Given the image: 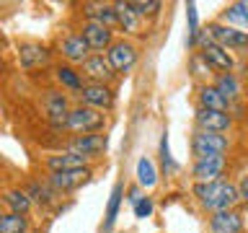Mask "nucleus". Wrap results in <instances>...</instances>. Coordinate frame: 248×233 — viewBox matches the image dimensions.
I'll return each instance as SVG.
<instances>
[{
  "label": "nucleus",
  "instance_id": "f257e3e1",
  "mask_svg": "<svg viewBox=\"0 0 248 233\" xmlns=\"http://www.w3.org/2000/svg\"><path fill=\"white\" fill-rule=\"evenodd\" d=\"M194 197L199 200V205L209 210V213H222V210H232V205L240 200L238 197V186L225 179L217 182H207V184H194Z\"/></svg>",
  "mask_w": 248,
  "mask_h": 233
},
{
  "label": "nucleus",
  "instance_id": "f03ea898",
  "mask_svg": "<svg viewBox=\"0 0 248 233\" xmlns=\"http://www.w3.org/2000/svg\"><path fill=\"white\" fill-rule=\"evenodd\" d=\"M106 124V116L104 112L98 109H91V106H73L65 119V130L75 132V135H96V132L104 130Z\"/></svg>",
  "mask_w": 248,
  "mask_h": 233
},
{
  "label": "nucleus",
  "instance_id": "7ed1b4c3",
  "mask_svg": "<svg viewBox=\"0 0 248 233\" xmlns=\"http://www.w3.org/2000/svg\"><path fill=\"white\" fill-rule=\"evenodd\" d=\"M228 150V137L220 135V132H204L197 130L191 137V155L194 161L199 158H217V155H225Z\"/></svg>",
  "mask_w": 248,
  "mask_h": 233
},
{
  "label": "nucleus",
  "instance_id": "20e7f679",
  "mask_svg": "<svg viewBox=\"0 0 248 233\" xmlns=\"http://www.w3.org/2000/svg\"><path fill=\"white\" fill-rule=\"evenodd\" d=\"M57 52L62 54V60H65L67 65H83V62L91 57V47L80 36V31H73V34H67L65 39H60Z\"/></svg>",
  "mask_w": 248,
  "mask_h": 233
},
{
  "label": "nucleus",
  "instance_id": "39448f33",
  "mask_svg": "<svg viewBox=\"0 0 248 233\" xmlns=\"http://www.w3.org/2000/svg\"><path fill=\"white\" fill-rule=\"evenodd\" d=\"M106 60H108V65L114 67V73H129L137 62V50H135V44L119 39V42H114L106 50Z\"/></svg>",
  "mask_w": 248,
  "mask_h": 233
},
{
  "label": "nucleus",
  "instance_id": "423d86ee",
  "mask_svg": "<svg viewBox=\"0 0 248 233\" xmlns=\"http://www.w3.org/2000/svg\"><path fill=\"white\" fill-rule=\"evenodd\" d=\"M207 31H209V36H212V42L225 47V50H246L248 47V31L230 29V26H225V23H209Z\"/></svg>",
  "mask_w": 248,
  "mask_h": 233
},
{
  "label": "nucleus",
  "instance_id": "0eeeda50",
  "mask_svg": "<svg viewBox=\"0 0 248 233\" xmlns=\"http://www.w3.org/2000/svg\"><path fill=\"white\" fill-rule=\"evenodd\" d=\"M67 153L83 155V158H98L101 153L106 150V135H75L65 148Z\"/></svg>",
  "mask_w": 248,
  "mask_h": 233
},
{
  "label": "nucleus",
  "instance_id": "6e6552de",
  "mask_svg": "<svg viewBox=\"0 0 248 233\" xmlns=\"http://www.w3.org/2000/svg\"><path fill=\"white\" fill-rule=\"evenodd\" d=\"M80 75L88 78V83H104L108 85V81H114V67L108 65L106 54H91L88 60L80 65Z\"/></svg>",
  "mask_w": 248,
  "mask_h": 233
},
{
  "label": "nucleus",
  "instance_id": "1a4fd4ad",
  "mask_svg": "<svg viewBox=\"0 0 248 233\" xmlns=\"http://www.w3.org/2000/svg\"><path fill=\"white\" fill-rule=\"evenodd\" d=\"M78 96H80L83 106L98 109V112L111 109V104H114V91L108 88V85H104V83H85Z\"/></svg>",
  "mask_w": 248,
  "mask_h": 233
},
{
  "label": "nucleus",
  "instance_id": "9d476101",
  "mask_svg": "<svg viewBox=\"0 0 248 233\" xmlns=\"http://www.w3.org/2000/svg\"><path fill=\"white\" fill-rule=\"evenodd\" d=\"M80 36L88 42L91 50H96V54L114 44V31L108 26H104V23H96V21H85L80 26Z\"/></svg>",
  "mask_w": 248,
  "mask_h": 233
},
{
  "label": "nucleus",
  "instance_id": "9b49d317",
  "mask_svg": "<svg viewBox=\"0 0 248 233\" xmlns=\"http://www.w3.org/2000/svg\"><path fill=\"white\" fill-rule=\"evenodd\" d=\"M91 176V168H78V171H62V174H49L46 176V182H49V186L57 194H65V192H73L78 189L80 184L88 182Z\"/></svg>",
  "mask_w": 248,
  "mask_h": 233
},
{
  "label": "nucleus",
  "instance_id": "f8f14e48",
  "mask_svg": "<svg viewBox=\"0 0 248 233\" xmlns=\"http://www.w3.org/2000/svg\"><path fill=\"white\" fill-rule=\"evenodd\" d=\"M225 171V155H217V158H199L194 161L191 166V176L197 184H207V182H217Z\"/></svg>",
  "mask_w": 248,
  "mask_h": 233
},
{
  "label": "nucleus",
  "instance_id": "ddd939ff",
  "mask_svg": "<svg viewBox=\"0 0 248 233\" xmlns=\"http://www.w3.org/2000/svg\"><path fill=\"white\" fill-rule=\"evenodd\" d=\"M42 104H44V112H46V116H49V122L54 124V127L65 130V119L70 114L65 93H62V91H46V96H44Z\"/></svg>",
  "mask_w": 248,
  "mask_h": 233
},
{
  "label": "nucleus",
  "instance_id": "4468645a",
  "mask_svg": "<svg viewBox=\"0 0 248 233\" xmlns=\"http://www.w3.org/2000/svg\"><path fill=\"white\" fill-rule=\"evenodd\" d=\"M232 124V116L228 112H212V109H197V127L204 132H228Z\"/></svg>",
  "mask_w": 248,
  "mask_h": 233
},
{
  "label": "nucleus",
  "instance_id": "2eb2a0df",
  "mask_svg": "<svg viewBox=\"0 0 248 233\" xmlns=\"http://www.w3.org/2000/svg\"><path fill=\"white\" fill-rule=\"evenodd\" d=\"M44 166L49 168V174H62V171H78V168H88V158L75 153H54L44 161Z\"/></svg>",
  "mask_w": 248,
  "mask_h": 233
},
{
  "label": "nucleus",
  "instance_id": "dca6fc26",
  "mask_svg": "<svg viewBox=\"0 0 248 233\" xmlns=\"http://www.w3.org/2000/svg\"><path fill=\"white\" fill-rule=\"evenodd\" d=\"M199 57L207 62L209 70L230 73V67H232V57L228 54V50H225V47H220V44H207V47H202Z\"/></svg>",
  "mask_w": 248,
  "mask_h": 233
},
{
  "label": "nucleus",
  "instance_id": "f3484780",
  "mask_svg": "<svg viewBox=\"0 0 248 233\" xmlns=\"http://www.w3.org/2000/svg\"><path fill=\"white\" fill-rule=\"evenodd\" d=\"M209 231L212 233H240L243 231V217L235 210H222L209 217Z\"/></svg>",
  "mask_w": 248,
  "mask_h": 233
},
{
  "label": "nucleus",
  "instance_id": "a211bd4d",
  "mask_svg": "<svg viewBox=\"0 0 248 233\" xmlns=\"http://www.w3.org/2000/svg\"><path fill=\"white\" fill-rule=\"evenodd\" d=\"M83 13H85L88 21L104 23V26H108V29H114V23H119V18H116V8L108 5V3H85Z\"/></svg>",
  "mask_w": 248,
  "mask_h": 233
},
{
  "label": "nucleus",
  "instance_id": "6ab92c4d",
  "mask_svg": "<svg viewBox=\"0 0 248 233\" xmlns=\"http://www.w3.org/2000/svg\"><path fill=\"white\" fill-rule=\"evenodd\" d=\"M222 23L230 29L243 31L248 29V0H238V3H230L222 11Z\"/></svg>",
  "mask_w": 248,
  "mask_h": 233
},
{
  "label": "nucleus",
  "instance_id": "aec40b11",
  "mask_svg": "<svg viewBox=\"0 0 248 233\" xmlns=\"http://www.w3.org/2000/svg\"><path fill=\"white\" fill-rule=\"evenodd\" d=\"M54 78H57V83L62 85V88H67V91H75V93H80L83 91V75H80V70H75L73 65H57L54 67Z\"/></svg>",
  "mask_w": 248,
  "mask_h": 233
},
{
  "label": "nucleus",
  "instance_id": "412c9836",
  "mask_svg": "<svg viewBox=\"0 0 248 233\" xmlns=\"http://www.w3.org/2000/svg\"><path fill=\"white\" fill-rule=\"evenodd\" d=\"M3 205L8 207V213H16V215H26L31 210V197L26 194V189H8L3 192Z\"/></svg>",
  "mask_w": 248,
  "mask_h": 233
},
{
  "label": "nucleus",
  "instance_id": "4be33fe9",
  "mask_svg": "<svg viewBox=\"0 0 248 233\" xmlns=\"http://www.w3.org/2000/svg\"><path fill=\"white\" fill-rule=\"evenodd\" d=\"M199 104H202V109H212V112H228L230 109V101L225 99L215 85H202L199 88Z\"/></svg>",
  "mask_w": 248,
  "mask_h": 233
},
{
  "label": "nucleus",
  "instance_id": "5701e85b",
  "mask_svg": "<svg viewBox=\"0 0 248 233\" xmlns=\"http://www.w3.org/2000/svg\"><path fill=\"white\" fill-rule=\"evenodd\" d=\"M49 60V52L44 50L42 44H23L21 47V65L23 67H42Z\"/></svg>",
  "mask_w": 248,
  "mask_h": 233
},
{
  "label": "nucleus",
  "instance_id": "b1692460",
  "mask_svg": "<svg viewBox=\"0 0 248 233\" xmlns=\"http://www.w3.org/2000/svg\"><path fill=\"white\" fill-rule=\"evenodd\" d=\"M116 8V18H119V26L127 31V34H137L140 31V16L132 11L129 3H114Z\"/></svg>",
  "mask_w": 248,
  "mask_h": 233
},
{
  "label": "nucleus",
  "instance_id": "393cba45",
  "mask_svg": "<svg viewBox=\"0 0 248 233\" xmlns=\"http://www.w3.org/2000/svg\"><path fill=\"white\" fill-rule=\"evenodd\" d=\"M135 176H137V184H140V186H145V189L155 186V182H158V171H155V163L147 158V155H142V158L137 161Z\"/></svg>",
  "mask_w": 248,
  "mask_h": 233
},
{
  "label": "nucleus",
  "instance_id": "a878e982",
  "mask_svg": "<svg viewBox=\"0 0 248 233\" xmlns=\"http://www.w3.org/2000/svg\"><path fill=\"white\" fill-rule=\"evenodd\" d=\"M26 194L31 197V202H39V205H52V202L60 197V194L49 186V182H31Z\"/></svg>",
  "mask_w": 248,
  "mask_h": 233
},
{
  "label": "nucleus",
  "instance_id": "bb28decb",
  "mask_svg": "<svg viewBox=\"0 0 248 233\" xmlns=\"http://www.w3.org/2000/svg\"><path fill=\"white\" fill-rule=\"evenodd\" d=\"M122 200H124V186L122 184H114L111 194H108V202H106V220H104V231H111V225L119 215V207H122Z\"/></svg>",
  "mask_w": 248,
  "mask_h": 233
},
{
  "label": "nucleus",
  "instance_id": "cd10ccee",
  "mask_svg": "<svg viewBox=\"0 0 248 233\" xmlns=\"http://www.w3.org/2000/svg\"><path fill=\"white\" fill-rule=\"evenodd\" d=\"M0 233H29V217L16 213H0Z\"/></svg>",
  "mask_w": 248,
  "mask_h": 233
},
{
  "label": "nucleus",
  "instance_id": "c85d7f7f",
  "mask_svg": "<svg viewBox=\"0 0 248 233\" xmlns=\"http://www.w3.org/2000/svg\"><path fill=\"white\" fill-rule=\"evenodd\" d=\"M215 88L220 91L228 101H232V99H238V93H240V83L232 73H220L217 81H215Z\"/></svg>",
  "mask_w": 248,
  "mask_h": 233
},
{
  "label": "nucleus",
  "instance_id": "c756f323",
  "mask_svg": "<svg viewBox=\"0 0 248 233\" xmlns=\"http://www.w3.org/2000/svg\"><path fill=\"white\" fill-rule=\"evenodd\" d=\"M186 16H189V47L197 44V39H199V21H197V5L189 3L186 5Z\"/></svg>",
  "mask_w": 248,
  "mask_h": 233
},
{
  "label": "nucleus",
  "instance_id": "7c9ffc66",
  "mask_svg": "<svg viewBox=\"0 0 248 233\" xmlns=\"http://www.w3.org/2000/svg\"><path fill=\"white\" fill-rule=\"evenodd\" d=\"M160 161H163V168L166 171L176 168V161L170 158V148H168V132H163V137H160Z\"/></svg>",
  "mask_w": 248,
  "mask_h": 233
},
{
  "label": "nucleus",
  "instance_id": "2f4dec72",
  "mask_svg": "<svg viewBox=\"0 0 248 233\" xmlns=\"http://www.w3.org/2000/svg\"><path fill=\"white\" fill-rule=\"evenodd\" d=\"M132 5V11H135L137 16H153V13H158L160 11V3L158 0H145V3H129Z\"/></svg>",
  "mask_w": 248,
  "mask_h": 233
},
{
  "label": "nucleus",
  "instance_id": "473e14b6",
  "mask_svg": "<svg viewBox=\"0 0 248 233\" xmlns=\"http://www.w3.org/2000/svg\"><path fill=\"white\" fill-rule=\"evenodd\" d=\"M153 200L150 197H140L135 202V217H150L153 215Z\"/></svg>",
  "mask_w": 248,
  "mask_h": 233
},
{
  "label": "nucleus",
  "instance_id": "72a5a7b5",
  "mask_svg": "<svg viewBox=\"0 0 248 233\" xmlns=\"http://www.w3.org/2000/svg\"><path fill=\"white\" fill-rule=\"evenodd\" d=\"M235 186H238V197L243 202H248V174H243V179H240Z\"/></svg>",
  "mask_w": 248,
  "mask_h": 233
}]
</instances>
